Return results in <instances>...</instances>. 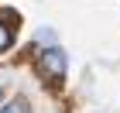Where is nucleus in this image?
Listing matches in <instances>:
<instances>
[{
  "instance_id": "2",
  "label": "nucleus",
  "mask_w": 120,
  "mask_h": 113,
  "mask_svg": "<svg viewBox=\"0 0 120 113\" xmlns=\"http://www.w3.org/2000/svg\"><path fill=\"white\" fill-rule=\"evenodd\" d=\"M10 45H14V28H10V24H4V21H0V51H7Z\"/></svg>"
},
{
  "instance_id": "3",
  "label": "nucleus",
  "mask_w": 120,
  "mask_h": 113,
  "mask_svg": "<svg viewBox=\"0 0 120 113\" xmlns=\"http://www.w3.org/2000/svg\"><path fill=\"white\" fill-rule=\"evenodd\" d=\"M0 113H31V110H28V103H24V99H10Z\"/></svg>"
},
{
  "instance_id": "1",
  "label": "nucleus",
  "mask_w": 120,
  "mask_h": 113,
  "mask_svg": "<svg viewBox=\"0 0 120 113\" xmlns=\"http://www.w3.org/2000/svg\"><path fill=\"white\" fill-rule=\"evenodd\" d=\"M65 51L62 48H48V51H41L38 55V69H41V75L45 79H52V82H58V79H65Z\"/></svg>"
}]
</instances>
